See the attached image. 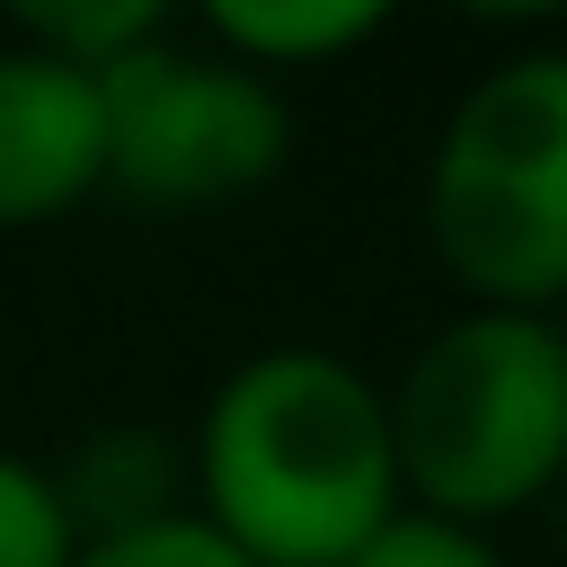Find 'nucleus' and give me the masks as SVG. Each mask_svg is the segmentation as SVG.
<instances>
[{"label": "nucleus", "instance_id": "nucleus-8", "mask_svg": "<svg viewBox=\"0 0 567 567\" xmlns=\"http://www.w3.org/2000/svg\"><path fill=\"white\" fill-rule=\"evenodd\" d=\"M9 35L97 80V71H115L124 53H142L151 35H168V9H159V0H35V9L9 18Z\"/></svg>", "mask_w": 567, "mask_h": 567}, {"label": "nucleus", "instance_id": "nucleus-6", "mask_svg": "<svg viewBox=\"0 0 567 567\" xmlns=\"http://www.w3.org/2000/svg\"><path fill=\"white\" fill-rule=\"evenodd\" d=\"M53 487H62L80 540H115V532H151L168 514H195L186 443L159 425H89L53 461Z\"/></svg>", "mask_w": 567, "mask_h": 567}, {"label": "nucleus", "instance_id": "nucleus-12", "mask_svg": "<svg viewBox=\"0 0 567 567\" xmlns=\"http://www.w3.org/2000/svg\"><path fill=\"white\" fill-rule=\"evenodd\" d=\"M558 337H567V310H558Z\"/></svg>", "mask_w": 567, "mask_h": 567}, {"label": "nucleus", "instance_id": "nucleus-3", "mask_svg": "<svg viewBox=\"0 0 567 567\" xmlns=\"http://www.w3.org/2000/svg\"><path fill=\"white\" fill-rule=\"evenodd\" d=\"M425 248L461 310H567V44L478 71L425 151Z\"/></svg>", "mask_w": 567, "mask_h": 567}, {"label": "nucleus", "instance_id": "nucleus-4", "mask_svg": "<svg viewBox=\"0 0 567 567\" xmlns=\"http://www.w3.org/2000/svg\"><path fill=\"white\" fill-rule=\"evenodd\" d=\"M97 115H106V195L142 213L248 204L292 159L284 89L177 35H151L115 71H97Z\"/></svg>", "mask_w": 567, "mask_h": 567}, {"label": "nucleus", "instance_id": "nucleus-2", "mask_svg": "<svg viewBox=\"0 0 567 567\" xmlns=\"http://www.w3.org/2000/svg\"><path fill=\"white\" fill-rule=\"evenodd\" d=\"M399 505L496 532L567 487V337L523 310H452L381 390Z\"/></svg>", "mask_w": 567, "mask_h": 567}, {"label": "nucleus", "instance_id": "nucleus-11", "mask_svg": "<svg viewBox=\"0 0 567 567\" xmlns=\"http://www.w3.org/2000/svg\"><path fill=\"white\" fill-rule=\"evenodd\" d=\"M71 567H248L213 523H195V514H168V523H151V532H115V540H80V558Z\"/></svg>", "mask_w": 567, "mask_h": 567}, {"label": "nucleus", "instance_id": "nucleus-7", "mask_svg": "<svg viewBox=\"0 0 567 567\" xmlns=\"http://www.w3.org/2000/svg\"><path fill=\"white\" fill-rule=\"evenodd\" d=\"M372 35H390L381 0H213L204 9V44L275 89L292 71H328V62L363 53Z\"/></svg>", "mask_w": 567, "mask_h": 567}, {"label": "nucleus", "instance_id": "nucleus-1", "mask_svg": "<svg viewBox=\"0 0 567 567\" xmlns=\"http://www.w3.org/2000/svg\"><path fill=\"white\" fill-rule=\"evenodd\" d=\"M195 523L248 567H346L399 514L381 381L337 346L239 354L186 434Z\"/></svg>", "mask_w": 567, "mask_h": 567}, {"label": "nucleus", "instance_id": "nucleus-9", "mask_svg": "<svg viewBox=\"0 0 567 567\" xmlns=\"http://www.w3.org/2000/svg\"><path fill=\"white\" fill-rule=\"evenodd\" d=\"M71 558H80V532L53 470L27 452H0V567H71Z\"/></svg>", "mask_w": 567, "mask_h": 567}, {"label": "nucleus", "instance_id": "nucleus-5", "mask_svg": "<svg viewBox=\"0 0 567 567\" xmlns=\"http://www.w3.org/2000/svg\"><path fill=\"white\" fill-rule=\"evenodd\" d=\"M89 195H106L97 80L0 35V239L71 221Z\"/></svg>", "mask_w": 567, "mask_h": 567}, {"label": "nucleus", "instance_id": "nucleus-10", "mask_svg": "<svg viewBox=\"0 0 567 567\" xmlns=\"http://www.w3.org/2000/svg\"><path fill=\"white\" fill-rule=\"evenodd\" d=\"M346 567H505V549H496V532H470V523H443V514L399 505Z\"/></svg>", "mask_w": 567, "mask_h": 567}]
</instances>
